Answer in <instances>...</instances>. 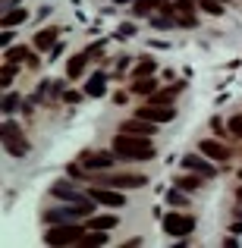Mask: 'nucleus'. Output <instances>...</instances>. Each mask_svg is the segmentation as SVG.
<instances>
[{
  "mask_svg": "<svg viewBox=\"0 0 242 248\" xmlns=\"http://www.w3.org/2000/svg\"><path fill=\"white\" fill-rule=\"evenodd\" d=\"M113 226H116V217H113V214H104V217H95V220H91L88 230H113Z\"/></svg>",
  "mask_w": 242,
  "mask_h": 248,
  "instance_id": "nucleus-17",
  "label": "nucleus"
},
{
  "mask_svg": "<svg viewBox=\"0 0 242 248\" xmlns=\"http://www.w3.org/2000/svg\"><path fill=\"white\" fill-rule=\"evenodd\" d=\"M16 104H19V97H16V94H10V97H6V101H3V110H13V107H16Z\"/></svg>",
  "mask_w": 242,
  "mask_h": 248,
  "instance_id": "nucleus-27",
  "label": "nucleus"
},
{
  "mask_svg": "<svg viewBox=\"0 0 242 248\" xmlns=\"http://www.w3.org/2000/svg\"><path fill=\"white\" fill-rule=\"evenodd\" d=\"M82 236H85L82 226L63 223V226H54V230L44 232V242L48 245H76V242H82Z\"/></svg>",
  "mask_w": 242,
  "mask_h": 248,
  "instance_id": "nucleus-2",
  "label": "nucleus"
},
{
  "mask_svg": "<svg viewBox=\"0 0 242 248\" xmlns=\"http://www.w3.org/2000/svg\"><path fill=\"white\" fill-rule=\"evenodd\" d=\"M154 126H158V123L142 120V116H139V120H126L120 129H123V132H129V135H154V132H158Z\"/></svg>",
  "mask_w": 242,
  "mask_h": 248,
  "instance_id": "nucleus-9",
  "label": "nucleus"
},
{
  "mask_svg": "<svg viewBox=\"0 0 242 248\" xmlns=\"http://www.w3.org/2000/svg\"><path fill=\"white\" fill-rule=\"evenodd\" d=\"M220 3H224V0H220Z\"/></svg>",
  "mask_w": 242,
  "mask_h": 248,
  "instance_id": "nucleus-28",
  "label": "nucleus"
},
{
  "mask_svg": "<svg viewBox=\"0 0 242 248\" xmlns=\"http://www.w3.org/2000/svg\"><path fill=\"white\" fill-rule=\"evenodd\" d=\"M139 116L142 120H151V123H170L176 116L173 107H167V104H158V101H148L145 107H139Z\"/></svg>",
  "mask_w": 242,
  "mask_h": 248,
  "instance_id": "nucleus-6",
  "label": "nucleus"
},
{
  "mask_svg": "<svg viewBox=\"0 0 242 248\" xmlns=\"http://www.w3.org/2000/svg\"><path fill=\"white\" fill-rule=\"evenodd\" d=\"M25 19H29V13H25V10H10V13L3 16V29H13V25L25 22Z\"/></svg>",
  "mask_w": 242,
  "mask_h": 248,
  "instance_id": "nucleus-18",
  "label": "nucleus"
},
{
  "mask_svg": "<svg viewBox=\"0 0 242 248\" xmlns=\"http://www.w3.org/2000/svg\"><path fill=\"white\" fill-rule=\"evenodd\" d=\"M182 167H186V170H195V173L208 176V179H214V173H217V170L208 164V160H201L198 154H186V157H182Z\"/></svg>",
  "mask_w": 242,
  "mask_h": 248,
  "instance_id": "nucleus-10",
  "label": "nucleus"
},
{
  "mask_svg": "<svg viewBox=\"0 0 242 248\" xmlns=\"http://www.w3.org/2000/svg\"><path fill=\"white\" fill-rule=\"evenodd\" d=\"M13 76H16V66H6L3 73H0V82H3V85H10V82H13Z\"/></svg>",
  "mask_w": 242,
  "mask_h": 248,
  "instance_id": "nucleus-26",
  "label": "nucleus"
},
{
  "mask_svg": "<svg viewBox=\"0 0 242 248\" xmlns=\"http://www.w3.org/2000/svg\"><path fill=\"white\" fill-rule=\"evenodd\" d=\"M154 88H158V79H148V76H142V79L132 85V91H135V94H151Z\"/></svg>",
  "mask_w": 242,
  "mask_h": 248,
  "instance_id": "nucleus-19",
  "label": "nucleus"
},
{
  "mask_svg": "<svg viewBox=\"0 0 242 248\" xmlns=\"http://www.w3.org/2000/svg\"><path fill=\"white\" fill-rule=\"evenodd\" d=\"M226 126H230L233 135H239V139H242V116H230V123H226Z\"/></svg>",
  "mask_w": 242,
  "mask_h": 248,
  "instance_id": "nucleus-24",
  "label": "nucleus"
},
{
  "mask_svg": "<svg viewBox=\"0 0 242 248\" xmlns=\"http://www.w3.org/2000/svg\"><path fill=\"white\" fill-rule=\"evenodd\" d=\"M97 186H110V188H142L148 182V176L142 173H120V176H95Z\"/></svg>",
  "mask_w": 242,
  "mask_h": 248,
  "instance_id": "nucleus-4",
  "label": "nucleus"
},
{
  "mask_svg": "<svg viewBox=\"0 0 242 248\" xmlns=\"http://www.w3.org/2000/svg\"><path fill=\"white\" fill-rule=\"evenodd\" d=\"M167 204H173V207H186V204H189V198L179 192V188H173V192L167 195Z\"/></svg>",
  "mask_w": 242,
  "mask_h": 248,
  "instance_id": "nucleus-21",
  "label": "nucleus"
},
{
  "mask_svg": "<svg viewBox=\"0 0 242 248\" xmlns=\"http://www.w3.org/2000/svg\"><path fill=\"white\" fill-rule=\"evenodd\" d=\"M192 230H195V217H189V214H167L163 217V232H170L173 239L189 236Z\"/></svg>",
  "mask_w": 242,
  "mask_h": 248,
  "instance_id": "nucleus-5",
  "label": "nucleus"
},
{
  "mask_svg": "<svg viewBox=\"0 0 242 248\" xmlns=\"http://www.w3.org/2000/svg\"><path fill=\"white\" fill-rule=\"evenodd\" d=\"M91 201H95V204H104V207H123V204H126L123 192H116V188H110V186L91 188Z\"/></svg>",
  "mask_w": 242,
  "mask_h": 248,
  "instance_id": "nucleus-7",
  "label": "nucleus"
},
{
  "mask_svg": "<svg viewBox=\"0 0 242 248\" xmlns=\"http://www.w3.org/2000/svg\"><path fill=\"white\" fill-rule=\"evenodd\" d=\"M82 69H85V54H76L73 60H69V66H66V79H79Z\"/></svg>",
  "mask_w": 242,
  "mask_h": 248,
  "instance_id": "nucleus-14",
  "label": "nucleus"
},
{
  "mask_svg": "<svg viewBox=\"0 0 242 248\" xmlns=\"http://www.w3.org/2000/svg\"><path fill=\"white\" fill-rule=\"evenodd\" d=\"M116 154H104V151H88L82 154V167L85 170H110V164H113Z\"/></svg>",
  "mask_w": 242,
  "mask_h": 248,
  "instance_id": "nucleus-8",
  "label": "nucleus"
},
{
  "mask_svg": "<svg viewBox=\"0 0 242 248\" xmlns=\"http://www.w3.org/2000/svg\"><path fill=\"white\" fill-rule=\"evenodd\" d=\"M104 91H107V79H104V73L91 76V82L85 85V94H91V97H101Z\"/></svg>",
  "mask_w": 242,
  "mask_h": 248,
  "instance_id": "nucleus-12",
  "label": "nucleus"
},
{
  "mask_svg": "<svg viewBox=\"0 0 242 248\" xmlns=\"http://www.w3.org/2000/svg\"><path fill=\"white\" fill-rule=\"evenodd\" d=\"M113 154L123 160H151L154 157V145H151V135H129L120 132L113 139Z\"/></svg>",
  "mask_w": 242,
  "mask_h": 248,
  "instance_id": "nucleus-1",
  "label": "nucleus"
},
{
  "mask_svg": "<svg viewBox=\"0 0 242 248\" xmlns=\"http://www.w3.org/2000/svg\"><path fill=\"white\" fill-rule=\"evenodd\" d=\"M50 192H54V198H66V201H76V198H79V192H73V186H69V182H57Z\"/></svg>",
  "mask_w": 242,
  "mask_h": 248,
  "instance_id": "nucleus-15",
  "label": "nucleus"
},
{
  "mask_svg": "<svg viewBox=\"0 0 242 248\" xmlns=\"http://www.w3.org/2000/svg\"><path fill=\"white\" fill-rule=\"evenodd\" d=\"M201 10L205 13H211V16H220V13H224V6H220V0H201Z\"/></svg>",
  "mask_w": 242,
  "mask_h": 248,
  "instance_id": "nucleus-23",
  "label": "nucleus"
},
{
  "mask_svg": "<svg viewBox=\"0 0 242 248\" xmlns=\"http://www.w3.org/2000/svg\"><path fill=\"white\" fill-rule=\"evenodd\" d=\"M201 179H208V176H201V173L179 176V179H176V186H179V188H186V192H192V188H198V186H201Z\"/></svg>",
  "mask_w": 242,
  "mask_h": 248,
  "instance_id": "nucleus-16",
  "label": "nucleus"
},
{
  "mask_svg": "<svg viewBox=\"0 0 242 248\" xmlns=\"http://www.w3.org/2000/svg\"><path fill=\"white\" fill-rule=\"evenodd\" d=\"M154 69H158V66H154V60H142L139 66H135V73H132V76H135V79H142V76H151Z\"/></svg>",
  "mask_w": 242,
  "mask_h": 248,
  "instance_id": "nucleus-22",
  "label": "nucleus"
},
{
  "mask_svg": "<svg viewBox=\"0 0 242 248\" xmlns=\"http://www.w3.org/2000/svg\"><path fill=\"white\" fill-rule=\"evenodd\" d=\"M104 242H107V230H95L82 236V245H104Z\"/></svg>",
  "mask_w": 242,
  "mask_h": 248,
  "instance_id": "nucleus-20",
  "label": "nucleus"
},
{
  "mask_svg": "<svg viewBox=\"0 0 242 248\" xmlns=\"http://www.w3.org/2000/svg\"><path fill=\"white\" fill-rule=\"evenodd\" d=\"M158 0H135V13H151V6Z\"/></svg>",
  "mask_w": 242,
  "mask_h": 248,
  "instance_id": "nucleus-25",
  "label": "nucleus"
},
{
  "mask_svg": "<svg viewBox=\"0 0 242 248\" xmlns=\"http://www.w3.org/2000/svg\"><path fill=\"white\" fill-rule=\"evenodd\" d=\"M54 41H57V29H41V31L35 35V47H38V50L54 47Z\"/></svg>",
  "mask_w": 242,
  "mask_h": 248,
  "instance_id": "nucleus-13",
  "label": "nucleus"
},
{
  "mask_svg": "<svg viewBox=\"0 0 242 248\" xmlns=\"http://www.w3.org/2000/svg\"><path fill=\"white\" fill-rule=\"evenodd\" d=\"M201 154H208L211 160H226V157H230V148L220 145L217 139H205V141H201Z\"/></svg>",
  "mask_w": 242,
  "mask_h": 248,
  "instance_id": "nucleus-11",
  "label": "nucleus"
},
{
  "mask_svg": "<svg viewBox=\"0 0 242 248\" xmlns=\"http://www.w3.org/2000/svg\"><path fill=\"white\" fill-rule=\"evenodd\" d=\"M3 148L13 157H25V154H29V141H25L22 129H19L16 123H3Z\"/></svg>",
  "mask_w": 242,
  "mask_h": 248,
  "instance_id": "nucleus-3",
  "label": "nucleus"
}]
</instances>
